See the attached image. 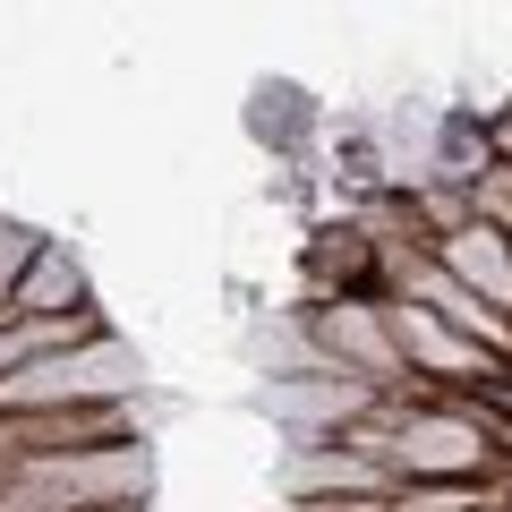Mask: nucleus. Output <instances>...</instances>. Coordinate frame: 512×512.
<instances>
[{
	"instance_id": "nucleus-6",
	"label": "nucleus",
	"mask_w": 512,
	"mask_h": 512,
	"mask_svg": "<svg viewBox=\"0 0 512 512\" xmlns=\"http://www.w3.org/2000/svg\"><path fill=\"white\" fill-rule=\"evenodd\" d=\"M316 333H325V350L342 359V376H367V384H393V376H402V350H393V333H384V308L342 299V308L316 316Z\"/></svg>"
},
{
	"instance_id": "nucleus-7",
	"label": "nucleus",
	"mask_w": 512,
	"mask_h": 512,
	"mask_svg": "<svg viewBox=\"0 0 512 512\" xmlns=\"http://www.w3.org/2000/svg\"><path fill=\"white\" fill-rule=\"evenodd\" d=\"M94 308L86 316H9L0 325V376H18V367H43V359H60V350H77V342H94Z\"/></svg>"
},
{
	"instance_id": "nucleus-1",
	"label": "nucleus",
	"mask_w": 512,
	"mask_h": 512,
	"mask_svg": "<svg viewBox=\"0 0 512 512\" xmlns=\"http://www.w3.org/2000/svg\"><path fill=\"white\" fill-rule=\"evenodd\" d=\"M154 478L146 444H86V453H43L0 470V512H120Z\"/></svg>"
},
{
	"instance_id": "nucleus-10",
	"label": "nucleus",
	"mask_w": 512,
	"mask_h": 512,
	"mask_svg": "<svg viewBox=\"0 0 512 512\" xmlns=\"http://www.w3.org/2000/svg\"><path fill=\"white\" fill-rule=\"evenodd\" d=\"M504 146H512V128H504Z\"/></svg>"
},
{
	"instance_id": "nucleus-5",
	"label": "nucleus",
	"mask_w": 512,
	"mask_h": 512,
	"mask_svg": "<svg viewBox=\"0 0 512 512\" xmlns=\"http://www.w3.org/2000/svg\"><path fill=\"white\" fill-rule=\"evenodd\" d=\"M436 265H444L470 299L504 308V325H512V239L495 231V222H461V231H444V256H436Z\"/></svg>"
},
{
	"instance_id": "nucleus-8",
	"label": "nucleus",
	"mask_w": 512,
	"mask_h": 512,
	"mask_svg": "<svg viewBox=\"0 0 512 512\" xmlns=\"http://www.w3.org/2000/svg\"><path fill=\"white\" fill-rule=\"evenodd\" d=\"M9 316H86V274H77L52 239H43V256L26 265V282H18V299H9Z\"/></svg>"
},
{
	"instance_id": "nucleus-4",
	"label": "nucleus",
	"mask_w": 512,
	"mask_h": 512,
	"mask_svg": "<svg viewBox=\"0 0 512 512\" xmlns=\"http://www.w3.org/2000/svg\"><path fill=\"white\" fill-rule=\"evenodd\" d=\"M384 333H393V350H402V359H419L427 376H478V384L495 376V359H487L478 342H461L436 308H410V299H402V308H384Z\"/></svg>"
},
{
	"instance_id": "nucleus-9",
	"label": "nucleus",
	"mask_w": 512,
	"mask_h": 512,
	"mask_svg": "<svg viewBox=\"0 0 512 512\" xmlns=\"http://www.w3.org/2000/svg\"><path fill=\"white\" fill-rule=\"evenodd\" d=\"M43 256V231H26V222H0V325H9V299H18L26 265Z\"/></svg>"
},
{
	"instance_id": "nucleus-2",
	"label": "nucleus",
	"mask_w": 512,
	"mask_h": 512,
	"mask_svg": "<svg viewBox=\"0 0 512 512\" xmlns=\"http://www.w3.org/2000/svg\"><path fill=\"white\" fill-rule=\"evenodd\" d=\"M137 350L94 333V342L60 350L43 367H18V376H0V410H111V402H137Z\"/></svg>"
},
{
	"instance_id": "nucleus-3",
	"label": "nucleus",
	"mask_w": 512,
	"mask_h": 512,
	"mask_svg": "<svg viewBox=\"0 0 512 512\" xmlns=\"http://www.w3.org/2000/svg\"><path fill=\"white\" fill-rule=\"evenodd\" d=\"M342 444L359 461H376V470H402L410 487H444V478L487 470V436L470 419H444V410H427V419H367Z\"/></svg>"
}]
</instances>
